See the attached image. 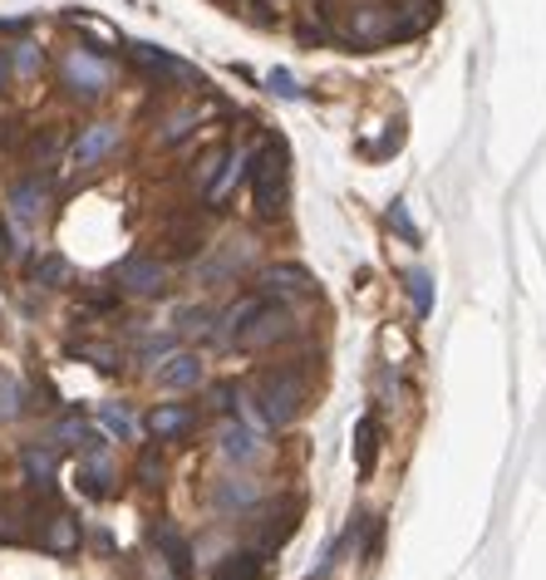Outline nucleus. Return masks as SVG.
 Masks as SVG:
<instances>
[{"label":"nucleus","mask_w":546,"mask_h":580,"mask_svg":"<svg viewBox=\"0 0 546 580\" xmlns=\"http://www.w3.org/2000/svg\"><path fill=\"white\" fill-rule=\"evenodd\" d=\"M257 413L261 423H271V428H286L290 418L300 413V403H306V374L296 369V364H281V369L261 374L257 383Z\"/></svg>","instance_id":"obj_1"},{"label":"nucleus","mask_w":546,"mask_h":580,"mask_svg":"<svg viewBox=\"0 0 546 580\" xmlns=\"http://www.w3.org/2000/svg\"><path fill=\"white\" fill-rule=\"evenodd\" d=\"M251 202L261 222H276L286 212V147L276 138L251 153Z\"/></svg>","instance_id":"obj_2"},{"label":"nucleus","mask_w":546,"mask_h":580,"mask_svg":"<svg viewBox=\"0 0 546 580\" xmlns=\"http://www.w3.org/2000/svg\"><path fill=\"white\" fill-rule=\"evenodd\" d=\"M109 79H114V64L90 45H74L60 59V88L70 98H80V104H94V98L109 94Z\"/></svg>","instance_id":"obj_3"},{"label":"nucleus","mask_w":546,"mask_h":580,"mask_svg":"<svg viewBox=\"0 0 546 580\" xmlns=\"http://www.w3.org/2000/svg\"><path fill=\"white\" fill-rule=\"evenodd\" d=\"M345 39H355V45L394 39V0H355L345 10Z\"/></svg>","instance_id":"obj_4"},{"label":"nucleus","mask_w":546,"mask_h":580,"mask_svg":"<svg viewBox=\"0 0 546 580\" xmlns=\"http://www.w3.org/2000/svg\"><path fill=\"white\" fill-rule=\"evenodd\" d=\"M119 143H123V128H119V123H109V118H99V123L80 128V138L70 143V167L90 173V167H99L104 157H109Z\"/></svg>","instance_id":"obj_5"},{"label":"nucleus","mask_w":546,"mask_h":580,"mask_svg":"<svg viewBox=\"0 0 546 580\" xmlns=\"http://www.w3.org/2000/svg\"><path fill=\"white\" fill-rule=\"evenodd\" d=\"M119 291L123 295H139V300H158L168 291V265L158 256H129L119 265Z\"/></svg>","instance_id":"obj_6"},{"label":"nucleus","mask_w":546,"mask_h":580,"mask_svg":"<svg viewBox=\"0 0 546 580\" xmlns=\"http://www.w3.org/2000/svg\"><path fill=\"white\" fill-rule=\"evenodd\" d=\"M296 334V320H290V310L286 305H261L257 310V320L247 324V330L237 334V344L241 350H266V344H281V340H290Z\"/></svg>","instance_id":"obj_7"},{"label":"nucleus","mask_w":546,"mask_h":580,"mask_svg":"<svg viewBox=\"0 0 546 580\" xmlns=\"http://www.w3.org/2000/svg\"><path fill=\"white\" fill-rule=\"evenodd\" d=\"M143 428H149L158 442L188 438V433L198 428V409H192V403H153L149 418H143Z\"/></svg>","instance_id":"obj_8"},{"label":"nucleus","mask_w":546,"mask_h":580,"mask_svg":"<svg viewBox=\"0 0 546 580\" xmlns=\"http://www.w3.org/2000/svg\"><path fill=\"white\" fill-rule=\"evenodd\" d=\"M153 379H158V389L182 393V389H198V383L207 379V369H202V359L192 350H173V354H163V364L153 369Z\"/></svg>","instance_id":"obj_9"},{"label":"nucleus","mask_w":546,"mask_h":580,"mask_svg":"<svg viewBox=\"0 0 546 580\" xmlns=\"http://www.w3.org/2000/svg\"><path fill=\"white\" fill-rule=\"evenodd\" d=\"M149 541H153V551H158V560H168V566L178 570L182 580L192 576V541L182 536L178 526H168V521H158V526L149 531Z\"/></svg>","instance_id":"obj_10"},{"label":"nucleus","mask_w":546,"mask_h":580,"mask_svg":"<svg viewBox=\"0 0 546 580\" xmlns=\"http://www.w3.org/2000/svg\"><path fill=\"white\" fill-rule=\"evenodd\" d=\"M133 64L139 69H149L153 79H163V84H198L202 88V79L192 74L182 59H173V55H163V49H149V45H133Z\"/></svg>","instance_id":"obj_11"},{"label":"nucleus","mask_w":546,"mask_h":580,"mask_svg":"<svg viewBox=\"0 0 546 580\" xmlns=\"http://www.w3.org/2000/svg\"><path fill=\"white\" fill-rule=\"evenodd\" d=\"M257 285H261V295H276V300H290V295H310L316 291V281H310L300 265H266V271L257 275Z\"/></svg>","instance_id":"obj_12"},{"label":"nucleus","mask_w":546,"mask_h":580,"mask_svg":"<svg viewBox=\"0 0 546 580\" xmlns=\"http://www.w3.org/2000/svg\"><path fill=\"white\" fill-rule=\"evenodd\" d=\"M5 202L15 206V216H21V222H35V216L50 206V177H40V173L21 177V182L11 187V197H5Z\"/></svg>","instance_id":"obj_13"},{"label":"nucleus","mask_w":546,"mask_h":580,"mask_svg":"<svg viewBox=\"0 0 546 580\" xmlns=\"http://www.w3.org/2000/svg\"><path fill=\"white\" fill-rule=\"evenodd\" d=\"M261 305H266V295H261V291H251V295H241V300H232L227 310H222V320H217V340H222V344H237V334L247 330L251 320H257Z\"/></svg>","instance_id":"obj_14"},{"label":"nucleus","mask_w":546,"mask_h":580,"mask_svg":"<svg viewBox=\"0 0 546 580\" xmlns=\"http://www.w3.org/2000/svg\"><path fill=\"white\" fill-rule=\"evenodd\" d=\"M438 15V0H394V39H408L428 29Z\"/></svg>","instance_id":"obj_15"},{"label":"nucleus","mask_w":546,"mask_h":580,"mask_svg":"<svg viewBox=\"0 0 546 580\" xmlns=\"http://www.w3.org/2000/svg\"><path fill=\"white\" fill-rule=\"evenodd\" d=\"M40 546L50 551V556H70V551H80V517H70V511H55V517L45 521Z\"/></svg>","instance_id":"obj_16"},{"label":"nucleus","mask_w":546,"mask_h":580,"mask_svg":"<svg viewBox=\"0 0 546 580\" xmlns=\"http://www.w3.org/2000/svg\"><path fill=\"white\" fill-rule=\"evenodd\" d=\"M21 462H25V477H31L35 487H50L55 467H60V442H31Z\"/></svg>","instance_id":"obj_17"},{"label":"nucleus","mask_w":546,"mask_h":580,"mask_svg":"<svg viewBox=\"0 0 546 580\" xmlns=\"http://www.w3.org/2000/svg\"><path fill=\"white\" fill-rule=\"evenodd\" d=\"M198 123H202L198 108H178V114H168V118H163V128H158V147H178L182 138L198 133Z\"/></svg>","instance_id":"obj_18"},{"label":"nucleus","mask_w":546,"mask_h":580,"mask_svg":"<svg viewBox=\"0 0 546 580\" xmlns=\"http://www.w3.org/2000/svg\"><path fill=\"white\" fill-rule=\"evenodd\" d=\"M375 448H379V423H375V413H365L359 428H355V467H359V477H369V467H375Z\"/></svg>","instance_id":"obj_19"},{"label":"nucleus","mask_w":546,"mask_h":580,"mask_svg":"<svg viewBox=\"0 0 546 580\" xmlns=\"http://www.w3.org/2000/svg\"><path fill=\"white\" fill-rule=\"evenodd\" d=\"M227 153H232V147H207V153L198 157V167H192V187H198L202 197H207L212 182L222 177V167H227Z\"/></svg>","instance_id":"obj_20"},{"label":"nucleus","mask_w":546,"mask_h":580,"mask_svg":"<svg viewBox=\"0 0 546 580\" xmlns=\"http://www.w3.org/2000/svg\"><path fill=\"white\" fill-rule=\"evenodd\" d=\"M261 570H266V556L261 551H241V556H232L217 570V580H261Z\"/></svg>","instance_id":"obj_21"},{"label":"nucleus","mask_w":546,"mask_h":580,"mask_svg":"<svg viewBox=\"0 0 546 580\" xmlns=\"http://www.w3.org/2000/svg\"><path fill=\"white\" fill-rule=\"evenodd\" d=\"M80 482H84V492H90V497H99V501L109 497V462L99 458V448H94L90 462L80 467Z\"/></svg>","instance_id":"obj_22"},{"label":"nucleus","mask_w":546,"mask_h":580,"mask_svg":"<svg viewBox=\"0 0 546 580\" xmlns=\"http://www.w3.org/2000/svg\"><path fill=\"white\" fill-rule=\"evenodd\" d=\"M5 59H11V79H31L35 69L45 64V49H40V45H31V39H25V45L5 49Z\"/></svg>","instance_id":"obj_23"},{"label":"nucleus","mask_w":546,"mask_h":580,"mask_svg":"<svg viewBox=\"0 0 546 580\" xmlns=\"http://www.w3.org/2000/svg\"><path fill=\"white\" fill-rule=\"evenodd\" d=\"M55 442H80L84 452H94V448H99V438H94V428H90V423H80V418H64L60 428H55Z\"/></svg>","instance_id":"obj_24"},{"label":"nucleus","mask_w":546,"mask_h":580,"mask_svg":"<svg viewBox=\"0 0 546 580\" xmlns=\"http://www.w3.org/2000/svg\"><path fill=\"white\" fill-rule=\"evenodd\" d=\"M222 452H227V458H237V462H247L251 452H257V442H251V433L237 423V428L222 433Z\"/></svg>","instance_id":"obj_25"},{"label":"nucleus","mask_w":546,"mask_h":580,"mask_svg":"<svg viewBox=\"0 0 546 580\" xmlns=\"http://www.w3.org/2000/svg\"><path fill=\"white\" fill-rule=\"evenodd\" d=\"M133 477H139L143 487H163V458H158V448H143L139 452V467H133Z\"/></svg>","instance_id":"obj_26"},{"label":"nucleus","mask_w":546,"mask_h":580,"mask_svg":"<svg viewBox=\"0 0 546 580\" xmlns=\"http://www.w3.org/2000/svg\"><path fill=\"white\" fill-rule=\"evenodd\" d=\"M31 275H35V285H60L64 275H70V265H64L60 256H45V261L31 265Z\"/></svg>","instance_id":"obj_27"},{"label":"nucleus","mask_w":546,"mask_h":580,"mask_svg":"<svg viewBox=\"0 0 546 580\" xmlns=\"http://www.w3.org/2000/svg\"><path fill=\"white\" fill-rule=\"evenodd\" d=\"M99 418H104V428H109V433H119V438H133V418H129V409H123V403H104Z\"/></svg>","instance_id":"obj_28"},{"label":"nucleus","mask_w":546,"mask_h":580,"mask_svg":"<svg viewBox=\"0 0 546 580\" xmlns=\"http://www.w3.org/2000/svg\"><path fill=\"white\" fill-rule=\"evenodd\" d=\"M408 295H414V310H418V315L434 310V291H428V275H424V271L408 275Z\"/></svg>","instance_id":"obj_29"},{"label":"nucleus","mask_w":546,"mask_h":580,"mask_svg":"<svg viewBox=\"0 0 546 580\" xmlns=\"http://www.w3.org/2000/svg\"><path fill=\"white\" fill-rule=\"evenodd\" d=\"M237 399H241V393L232 389V383H217V389H212V409H217V413H232V409H237Z\"/></svg>","instance_id":"obj_30"},{"label":"nucleus","mask_w":546,"mask_h":580,"mask_svg":"<svg viewBox=\"0 0 546 580\" xmlns=\"http://www.w3.org/2000/svg\"><path fill=\"white\" fill-rule=\"evenodd\" d=\"M251 497H257V492H251L247 482H241V487H227V492H222V501H227V507H247Z\"/></svg>","instance_id":"obj_31"},{"label":"nucleus","mask_w":546,"mask_h":580,"mask_svg":"<svg viewBox=\"0 0 546 580\" xmlns=\"http://www.w3.org/2000/svg\"><path fill=\"white\" fill-rule=\"evenodd\" d=\"M11 521H15V511L0 507V541H21V526H11Z\"/></svg>","instance_id":"obj_32"},{"label":"nucleus","mask_w":546,"mask_h":580,"mask_svg":"<svg viewBox=\"0 0 546 580\" xmlns=\"http://www.w3.org/2000/svg\"><path fill=\"white\" fill-rule=\"evenodd\" d=\"M271 84H276V94H286V98H296V94H300L296 79H290V74H271Z\"/></svg>","instance_id":"obj_33"},{"label":"nucleus","mask_w":546,"mask_h":580,"mask_svg":"<svg viewBox=\"0 0 546 580\" xmlns=\"http://www.w3.org/2000/svg\"><path fill=\"white\" fill-rule=\"evenodd\" d=\"M5 84H11V59H5V49H0V94H5Z\"/></svg>","instance_id":"obj_34"},{"label":"nucleus","mask_w":546,"mask_h":580,"mask_svg":"<svg viewBox=\"0 0 546 580\" xmlns=\"http://www.w3.org/2000/svg\"><path fill=\"white\" fill-rule=\"evenodd\" d=\"M0 251H5V232H0Z\"/></svg>","instance_id":"obj_35"}]
</instances>
